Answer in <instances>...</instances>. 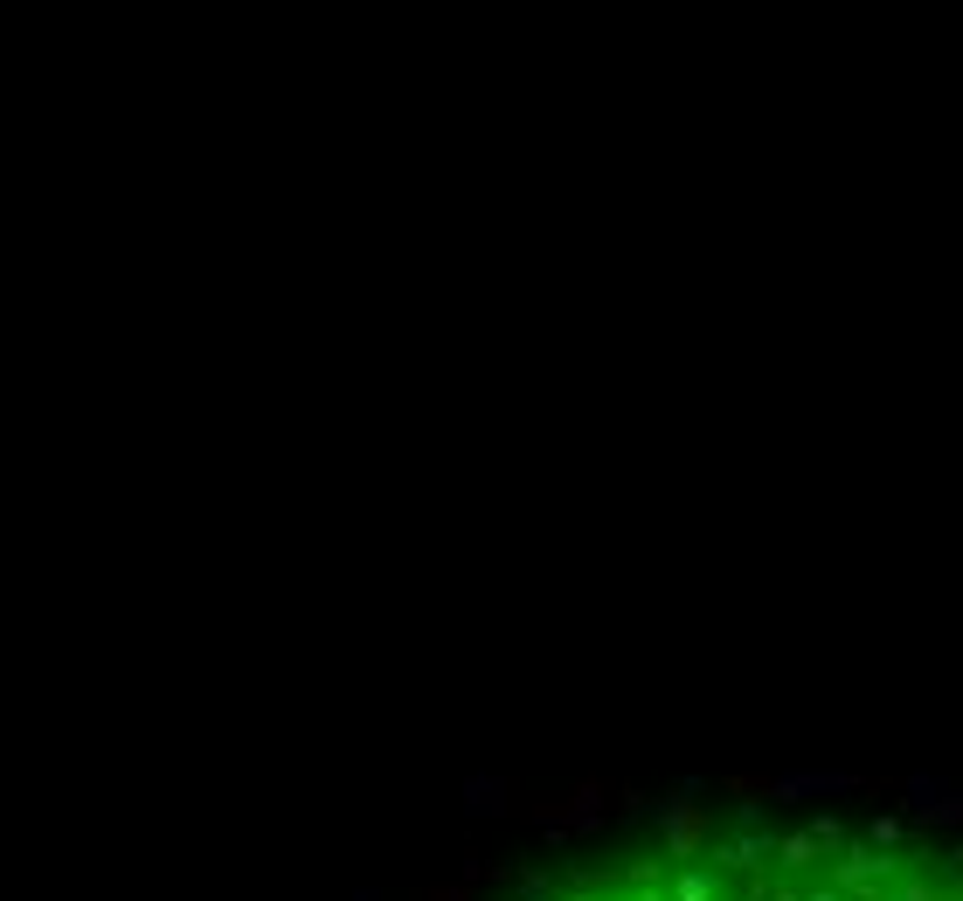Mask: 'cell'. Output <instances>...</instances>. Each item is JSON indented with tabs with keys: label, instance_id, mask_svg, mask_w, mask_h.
I'll list each match as a JSON object with an SVG mask.
<instances>
[{
	"label": "cell",
	"instance_id": "6da1fadb",
	"mask_svg": "<svg viewBox=\"0 0 963 901\" xmlns=\"http://www.w3.org/2000/svg\"><path fill=\"white\" fill-rule=\"evenodd\" d=\"M513 901H956V873L901 826L742 811L534 873Z\"/></svg>",
	"mask_w": 963,
	"mask_h": 901
}]
</instances>
